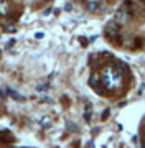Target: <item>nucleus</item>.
<instances>
[{
	"mask_svg": "<svg viewBox=\"0 0 145 148\" xmlns=\"http://www.w3.org/2000/svg\"><path fill=\"white\" fill-rule=\"evenodd\" d=\"M142 148H145V140H144V142H142Z\"/></svg>",
	"mask_w": 145,
	"mask_h": 148,
	"instance_id": "nucleus-3",
	"label": "nucleus"
},
{
	"mask_svg": "<svg viewBox=\"0 0 145 148\" xmlns=\"http://www.w3.org/2000/svg\"><path fill=\"white\" fill-rule=\"evenodd\" d=\"M97 8H99V5H97L96 2H89V3H87V10L89 12H96Z\"/></svg>",
	"mask_w": 145,
	"mask_h": 148,
	"instance_id": "nucleus-2",
	"label": "nucleus"
},
{
	"mask_svg": "<svg viewBox=\"0 0 145 148\" xmlns=\"http://www.w3.org/2000/svg\"><path fill=\"white\" fill-rule=\"evenodd\" d=\"M125 18H127V10H119V13H117V20H120V21H124L125 20Z\"/></svg>",
	"mask_w": 145,
	"mask_h": 148,
	"instance_id": "nucleus-1",
	"label": "nucleus"
}]
</instances>
